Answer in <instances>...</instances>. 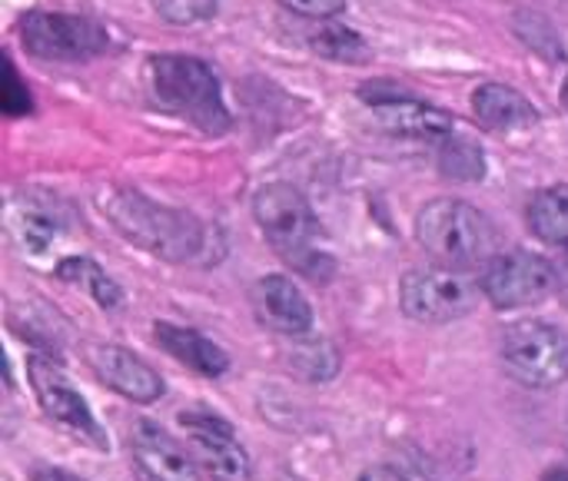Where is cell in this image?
Returning <instances> with one entry per match:
<instances>
[{
    "mask_svg": "<svg viewBox=\"0 0 568 481\" xmlns=\"http://www.w3.org/2000/svg\"><path fill=\"white\" fill-rule=\"evenodd\" d=\"M100 209L130 243L160 259L186 263L203 249V223L193 213L153 203L140 190L110 186L100 193Z\"/></svg>",
    "mask_w": 568,
    "mask_h": 481,
    "instance_id": "cell-1",
    "label": "cell"
},
{
    "mask_svg": "<svg viewBox=\"0 0 568 481\" xmlns=\"http://www.w3.org/2000/svg\"><path fill=\"white\" fill-rule=\"evenodd\" d=\"M146 76L156 103L170 113L183 116L210 136H223L230 130L223 86L206 60L190 53H156L146 63Z\"/></svg>",
    "mask_w": 568,
    "mask_h": 481,
    "instance_id": "cell-2",
    "label": "cell"
},
{
    "mask_svg": "<svg viewBox=\"0 0 568 481\" xmlns=\"http://www.w3.org/2000/svg\"><path fill=\"white\" fill-rule=\"evenodd\" d=\"M416 239L433 259L459 269V266H476V263L493 259L496 226L473 203L443 196V199H433L419 209Z\"/></svg>",
    "mask_w": 568,
    "mask_h": 481,
    "instance_id": "cell-3",
    "label": "cell"
},
{
    "mask_svg": "<svg viewBox=\"0 0 568 481\" xmlns=\"http://www.w3.org/2000/svg\"><path fill=\"white\" fill-rule=\"evenodd\" d=\"M253 216L263 229V236L270 239V246L296 263L303 273L316 276V249H313V239H316V216H313V206L306 203V196L290 186V183H270L263 186L256 196H253Z\"/></svg>",
    "mask_w": 568,
    "mask_h": 481,
    "instance_id": "cell-4",
    "label": "cell"
},
{
    "mask_svg": "<svg viewBox=\"0 0 568 481\" xmlns=\"http://www.w3.org/2000/svg\"><path fill=\"white\" fill-rule=\"evenodd\" d=\"M20 43L30 57L80 63L110 50V30L80 13L60 10H30L20 20Z\"/></svg>",
    "mask_w": 568,
    "mask_h": 481,
    "instance_id": "cell-5",
    "label": "cell"
},
{
    "mask_svg": "<svg viewBox=\"0 0 568 481\" xmlns=\"http://www.w3.org/2000/svg\"><path fill=\"white\" fill-rule=\"evenodd\" d=\"M483 286H476L466 273L453 266H429V269H413L399 283V303L403 313L416 323H456L469 316L479 306Z\"/></svg>",
    "mask_w": 568,
    "mask_h": 481,
    "instance_id": "cell-6",
    "label": "cell"
},
{
    "mask_svg": "<svg viewBox=\"0 0 568 481\" xmlns=\"http://www.w3.org/2000/svg\"><path fill=\"white\" fill-rule=\"evenodd\" d=\"M503 366L529 389H552L568 379V336L549 323H516L503 336Z\"/></svg>",
    "mask_w": 568,
    "mask_h": 481,
    "instance_id": "cell-7",
    "label": "cell"
},
{
    "mask_svg": "<svg viewBox=\"0 0 568 481\" xmlns=\"http://www.w3.org/2000/svg\"><path fill=\"white\" fill-rule=\"evenodd\" d=\"M559 276L556 266L536 253H499L486 263L483 269V296L496 306V309H526L542 303L546 296H552Z\"/></svg>",
    "mask_w": 568,
    "mask_h": 481,
    "instance_id": "cell-8",
    "label": "cell"
},
{
    "mask_svg": "<svg viewBox=\"0 0 568 481\" xmlns=\"http://www.w3.org/2000/svg\"><path fill=\"white\" fill-rule=\"evenodd\" d=\"M27 379H30V389L43 409V416L50 422H57L67 436H73L77 442L90 446V449H106V432L100 429L97 416L90 412L87 399L70 386V379L47 359L40 356H30L27 359Z\"/></svg>",
    "mask_w": 568,
    "mask_h": 481,
    "instance_id": "cell-9",
    "label": "cell"
},
{
    "mask_svg": "<svg viewBox=\"0 0 568 481\" xmlns=\"http://www.w3.org/2000/svg\"><path fill=\"white\" fill-rule=\"evenodd\" d=\"M180 426L186 429L193 459L203 465V472L210 479L250 481V472H253L250 456L226 419L203 412V409H190V412H180Z\"/></svg>",
    "mask_w": 568,
    "mask_h": 481,
    "instance_id": "cell-10",
    "label": "cell"
},
{
    "mask_svg": "<svg viewBox=\"0 0 568 481\" xmlns=\"http://www.w3.org/2000/svg\"><path fill=\"white\" fill-rule=\"evenodd\" d=\"M359 96L379 113V120L386 123V130L413 136V140H446L453 133V116H446L443 110L416 100L413 93L399 90L389 80H379L373 86H363Z\"/></svg>",
    "mask_w": 568,
    "mask_h": 481,
    "instance_id": "cell-11",
    "label": "cell"
},
{
    "mask_svg": "<svg viewBox=\"0 0 568 481\" xmlns=\"http://www.w3.org/2000/svg\"><path fill=\"white\" fill-rule=\"evenodd\" d=\"M130 456H133L136 475L143 481H200L193 452L153 422L133 426Z\"/></svg>",
    "mask_w": 568,
    "mask_h": 481,
    "instance_id": "cell-12",
    "label": "cell"
},
{
    "mask_svg": "<svg viewBox=\"0 0 568 481\" xmlns=\"http://www.w3.org/2000/svg\"><path fill=\"white\" fill-rule=\"evenodd\" d=\"M250 306L260 326L283 336H306L313 329V306L290 276H263L250 293Z\"/></svg>",
    "mask_w": 568,
    "mask_h": 481,
    "instance_id": "cell-13",
    "label": "cell"
},
{
    "mask_svg": "<svg viewBox=\"0 0 568 481\" xmlns=\"http://www.w3.org/2000/svg\"><path fill=\"white\" fill-rule=\"evenodd\" d=\"M83 359L103 386L130 402H156L163 396V379L140 356L120 346H87Z\"/></svg>",
    "mask_w": 568,
    "mask_h": 481,
    "instance_id": "cell-14",
    "label": "cell"
},
{
    "mask_svg": "<svg viewBox=\"0 0 568 481\" xmlns=\"http://www.w3.org/2000/svg\"><path fill=\"white\" fill-rule=\"evenodd\" d=\"M153 336H156V342H160L176 362H183L186 369H193V372L203 376V379H220V376L230 369V356H226L213 339H206V336L196 332V329L173 326V323H156Z\"/></svg>",
    "mask_w": 568,
    "mask_h": 481,
    "instance_id": "cell-15",
    "label": "cell"
},
{
    "mask_svg": "<svg viewBox=\"0 0 568 481\" xmlns=\"http://www.w3.org/2000/svg\"><path fill=\"white\" fill-rule=\"evenodd\" d=\"M473 113L486 130L496 133H513V130H526L539 120L536 106L513 86L506 83H483L473 93Z\"/></svg>",
    "mask_w": 568,
    "mask_h": 481,
    "instance_id": "cell-16",
    "label": "cell"
},
{
    "mask_svg": "<svg viewBox=\"0 0 568 481\" xmlns=\"http://www.w3.org/2000/svg\"><path fill=\"white\" fill-rule=\"evenodd\" d=\"M529 229L549 246H568V183L546 186L532 196Z\"/></svg>",
    "mask_w": 568,
    "mask_h": 481,
    "instance_id": "cell-17",
    "label": "cell"
},
{
    "mask_svg": "<svg viewBox=\"0 0 568 481\" xmlns=\"http://www.w3.org/2000/svg\"><path fill=\"white\" fill-rule=\"evenodd\" d=\"M57 276H60L63 283H73V286L87 289V293L93 296V303L103 306V309H116V306L123 303V289L106 276V269H100V266H97L93 259H87V256L60 259Z\"/></svg>",
    "mask_w": 568,
    "mask_h": 481,
    "instance_id": "cell-18",
    "label": "cell"
},
{
    "mask_svg": "<svg viewBox=\"0 0 568 481\" xmlns=\"http://www.w3.org/2000/svg\"><path fill=\"white\" fill-rule=\"evenodd\" d=\"M310 50L326 57V60H336V63H366L373 53L366 47V40L343 27V23H320L310 37H306Z\"/></svg>",
    "mask_w": 568,
    "mask_h": 481,
    "instance_id": "cell-19",
    "label": "cell"
},
{
    "mask_svg": "<svg viewBox=\"0 0 568 481\" xmlns=\"http://www.w3.org/2000/svg\"><path fill=\"white\" fill-rule=\"evenodd\" d=\"M439 170L453 180H466L476 183L486 176V153L479 143L449 133L446 140H439Z\"/></svg>",
    "mask_w": 568,
    "mask_h": 481,
    "instance_id": "cell-20",
    "label": "cell"
},
{
    "mask_svg": "<svg viewBox=\"0 0 568 481\" xmlns=\"http://www.w3.org/2000/svg\"><path fill=\"white\" fill-rule=\"evenodd\" d=\"M290 366L306 382H326L339 372V356L326 339H313V342H303L293 349Z\"/></svg>",
    "mask_w": 568,
    "mask_h": 481,
    "instance_id": "cell-21",
    "label": "cell"
},
{
    "mask_svg": "<svg viewBox=\"0 0 568 481\" xmlns=\"http://www.w3.org/2000/svg\"><path fill=\"white\" fill-rule=\"evenodd\" d=\"M513 27H516V33L539 53V57H546V60H568L566 47H562V40H559V33H556V27L542 17V13H529V10H523V13H516V20H513Z\"/></svg>",
    "mask_w": 568,
    "mask_h": 481,
    "instance_id": "cell-22",
    "label": "cell"
},
{
    "mask_svg": "<svg viewBox=\"0 0 568 481\" xmlns=\"http://www.w3.org/2000/svg\"><path fill=\"white\" fill-rule=\"evenodd\" d=\"M13 229L27 249H47L60 233V216H53L50 209L23 206V209H13Z\"/></svg>",
    "mask_w": 568,
    "mask_h": 481,
    "instance_id": "cell-23",
    "label": "cell"
},
{
    "mask_svg": "<svg viewBox=\"0 0 568 481\" xmlns=\"http://www.w3.org/2000/svg\"><path fill=\"white\" fill-rule=\"evenodd\" d=\"M153 10L176 27H190V23H203L213 20L220 10V0H153Z\"/></svg>",
    "mask_w": 568,
    "mask_h": 481,
    "instance_id": "cell-24",
    "label": "cell"
},
{
    "mask_svg": "<svg viewBox=\"0 0 568 481\" xmlns=\"http://www.w3.org/2000/svg\"><path fill=\"white\" fill-rule=\"evenodd\" d=\"M0 106H3V113H7V116H23V113H30V110H33V100H30L27 86L20 83V73H17V66H13V60H10V57L3 60Z\"/></svg>",
    "mask_w": 568,
    "mask_h": 481,
    "instance_id": "cell-25",
    "label": "cell"
},
{
    "mask_svg": "<svg viewBox=\"0 0 568 481\" xmlns=\"http://www.w3.org/2000/svg\"><path fill=\"white\" fill-rule=\"evenodd\" d=\"M280 3L300 17H310V20H329L346 7V0H280Z\"/></svg>",
    "mask_w": 568,
    "mask_h": 481,
    "instance_id": "cell-26",
    "label": "cell"
},
{
    "mask_svg": "<svg viewBox=\"0 0 568 481\" xmlns=\"http://www.w3.org/2000/svg\"><path fill=\"white\" fill-rule=\"evenodd\" d=\"M359 481H406L396 469H389V465H373V469H366Z\"/></svg>",
    "mask_w": 568,
    "mask_h": 481,
    "instance_id": "cell-27",
    "label": "cell"
},
{
    "mask_svg": "<svg viewBox=\"0 0 568 481\" xmlns=\"http://www.w3.org/2000/svg\"><path fill=\"white\" fill-rule=\"evenodd\" d=\"M33 481H83V479H77V475H70V472H63V469H50V465H43V469H33Z\"/></svg>",
    "mask_w": 568,
    "mask_h": 481,
    "instance_id": "cell-28",
    "label": "cell"
},
{
    "mask_svg": "<svg viewBox=\"0 0 568 481\" xmlns=\"http://www.w3.org/2000/svg\"><path fill=\"white\" fill-rule=\"evenodd\" d=\"M542 481H568V469H552V472H546Z\"/></svg>",
    "mask_w": 568,
    "mask_h": 481,
    "instance_id": "cell-29",
    "label": "cell"
},
{
    "mask_svg": "<svg viewBox=\"0 0 568 481\" xmlns=\"http://www.w3.org/2000/svg\"><path fill=\"white\" fill-rule=\"evenodd\" d=\"M566 303H568V266H566Z\"/></svg>",
    "mask_w": 568,
    "mask_h": 481,
    "instance_id": "cell-30",
    "label": "cell"
},
{
    "mask_svg": "<svg viewBox=\"0 0 568 481\" xmlns=\"http://www.w3.org/2000/svg\"><path fill=\"white\" fill-rule=\"evenodd\" d=\"M566 106H568V83H566Z\"/></svg>",
    "mask_w": 568,
    "mask_h": 481,
    "instance_id": "cell-31",
    "label": "cell"
}]
</instances>
